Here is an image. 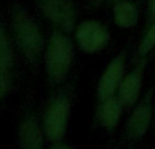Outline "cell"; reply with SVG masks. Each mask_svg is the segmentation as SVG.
I'll list each match as a JSON object with an SVG mask.
<instances>
[{
  "mask_svg": "<svg viewBox=\"0 0 155 149\" xmlns=\"http://www.w3.org/2000/svg\"><path fill=\"white\" fill-rule=\"evenodd\" d=\"M155 21V0H148V10H147V23H153Z\"/></svg>",
  "mask_w": 155,
  "mask_h": 149,
  "instance_id": "14",
  "label": "cell"
},
{
  "mask_svg": "<svg viewBox=\"0 0 155 149\" xmlns=\"http://www.w3.org/2000/svg\"><path fill=\"white\" fill-rule=\"evenodd\" d=\"M49 149H74V148L70 147V145H67V144H63V142L60 141V142H53V145H52Z\"/></svg>",
  "mask_w": 155,
  "mask_h": 149,
  "instance_id": "15",
  "label": "cell"
},
{
  "mask_svg": "<svg viewBox=\"0 0 155 149\" xmlns=\"http://www.w3.org/2000/svg\"><path fill=\"white\" fill-rule=\"evenodd\" d=\"M14 66V41L0 19V70H11Z\"/></svg>",
  "mask_w": 155,
  "mask_h": 149,
  "instance_id": "12",
  "label": "cell"
},
{
  "mask_svg": "<svg viewBox=\"0 0 155 149\" xmlns=\"http://www.w3.org/2000/svg\"><path fill=\"white\" fill-rule=\"evenodd\" d=\"M98 3H116V2H123V0H97Z\"/></svg>",
  "mask_w": 155,
  "mask_h": 149,
  "instance_id": "16",
  "label": "cell"
},
{
  "mask_svg": "<svg viewBox=\"0 0 155 149\" xmlns=\"http://www.w3.org/2000/svg\"><path fill=\"white\" fill-rule=\"evenodd\" d=\"M110 41V32L102 22L87 19L75 27V43L84 54H98Z\"/></svg>",
  "mask_w": 155,
  "mask_h": 149,
  "instance_id": "6",
  "label": "cell"
},
{
  "mask_svg": "<svg viewBox=\"0 0 155 149\" xmlns=\"http://www.w3.org/2000/svg\"><path fill=\"white\" fill-rule=\"evenodd\" d=\"M19 149H44L46 136L42 122L35 114H27L21 119L16 131Z\"/></svg>",
  "mask_w": 155,
  "mask_h": 149,
  "instance_id": "9",
  "label": "cell"
},
{
  "mask_svg": "<svg viewBox=\"0 0 155 149\" xmlns=\"http://www.w3.org/2000/svg\"><path fill=\"white\" fill-rule=\"evenodd\" d=\"M10 30L14 45L30 66L35 67L44 56L46 40L38 22L21 3L10 7Z\"/></svg>",
  "mask_w": 155,
  "mask_h": 149,
  "instance_id": "1",
  "label": "cell"
},
{
  "mask_svg": "<svg viewBox=\"0 0 155 149\" xmlns=\"http://www.w3.org/2000/svg\"><path fill=\"white\" fill-rule=\"evenodd\" d=\"M42 57L48 81L54 85L61 84L71 71L75 57V45L68 33L60 29L52 30Z\"/></svg>",
  "mask_w": 155,
  "mask_h": 149,
  "instance_id": "2",
  "label": "cell"
},
{
  "mask_svg": "<svg viewBox=\"0 0 155 149\" xmlns=\"http://www.w3.org/2000/svg\"><path fill=\"white\" fill-rule=\"evenodd\" d=\"M124 109L125 108L117 96L101 100L95 108V120L102 129L112 133L120 123Z\"/></svg>",
  "mask_w": 155,
  "mask_h": 149,
  "instance_id": "10",
  "label": "cell"
},
{
  "mask_svg": "<svg viewBox=\"0 0 155 149\" xmlns=\"http://www.w3.org/2000/svg\"><path fill=\"white\" fill-rule=\"evenodd\" d=\"M155 116L154 89L144 93L132 107V112L124 127V138L128 142H137L147 134Z\"/></svg>",
  "mask_w": 155,
  "mask_h": 149,
  "instance_id": "4",
  "label": "cell"
},
{
  "mask_svg": "<svg viewBox=\"0 0 155 149\" xmlns=\"http://www.w3.org/2000/svg\"><path fill=\"white\" fill-rule=\"evenodd\" d=\"M113 22L117 27L123 30L134 29L139 22V8L132 0H123L116 2L112 5Z\"/></svg>",
  "mask_w": 155,
  "mask_h": 149,
  "instance_id": "11",
  "label": "cell"
},
{
  "mask_svg": "<svg viewBox=\"0 0 155 149\" xmlns=\"http://www.w3.org/2000/svg\"><path fill=\"white\" fill-rule=\"evenodd\" d=\"M12 89L11 70H0V101L8 97Z\"/></svg>",
  "mask_w": 155,
  "mask_h": 149,
  "instance_id": "13",
  "label": "cell"
},
{
  "mask_svg": "<svg viewBox=\"0 0 155 149\" xmlns=\"http://www.w3.org/2000/svg\"><path fill=\"white\" fill-rule=\"evenodd\" d=\"M125 66H127V54L125 51L116 55L109 64L105 67L104 73L99 77L97 85V97L98 101L117 96L118 88L125 77Z\"/></svg>",
  "mask_w": 155,
  "mask_h": 149,
  "instance_id": "7",
  "label": "cell"
},
{
  "mask_svg": "<svg viewBox=\"0 0 155 149\" xmlns=\"http://www.w3.org/2000/svg\"><path fill=\"white\" fill-rule=\"evenodd\" d=\"M71 115V97L67 92L53 96L46 104L42 114V126L46 140L60 142L68 129Z\"/></svg>",
  "mask_w": 155,
  "mask_h": 149,
  "instance_id": "3",
  "label": "cell"
},
{
  "mask_svg": "<svg viewBox=\"0 0 155 149\" xmlns=\"http://www.w3.org/2000/svg\"><path fill=\"white\" fill-rule=\"evenodd\" d=\"M38 11L54 29L71 33L76 27V5L72 0H34Z\"/></svg>",
  "mask_w": 155,
  "mask_h": 149,
  "instance_id": "5",
  "label": "cell"
},
{
  "mask_svg": "<svg viewBox=\"0 0 155 149\" xmlns=\"http://www.w3.org/2000/svg\"><path fill=\"white\" fill-rule=\"evenodd\" d=\"M146 63H147V57H140L136 66L129 73L125 74L120 88H118L117 97L123 103L124 108H132L140 100Z\"/></svg>",
  "mask_w": 155,
  "mask_h": 149,
  "instance_id": "8",
  "label": "cell"
}]
</instances>
